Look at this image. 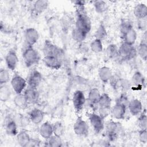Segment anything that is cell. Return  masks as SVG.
I'll use <instances>...</instances> for the list:
<instances>
[{
    "mask_svg": "<svg viewBox=\"0 0 147 147\" xmlns=\"http://www.w3.org/2000/svg\"><path fill=\"white\" fill-rule=\"evenodd\" d=\"M40 141L38 139L31 138L28 146H38L40 145Z\"/></svg>",
    "mask_w": 147,
    "mask_h": 147,
    "instance_id": "obj_44",
    "label": "cell"
},
{
    "mask_svg": "<svg viewBox=\"0 0 147 147\" xmlns=\"http://www.w3.org/2000/svg\"><path fill=\"white\" fill-rule=\"evenodd\" d=\"M87 33L79 29L75 28L71 33V36L74 41L78 42H82L86 38Z\"/></svg>",
    "mask_w": 147,
    "mask_h": 147,
    "instance_id": "obj_28",
    "label": "cell"
},
{
    "mask_svg": "<svg viewBox=\"0 0 147 147\" xmlns=\"http://www.w3.org/2000/svg\"><path fill=\"white\" fill-rule=\"evenodd\" d=\"M99 90L96 88H91L88 93L87 100L92 109H98V102L100 96Z\"/></svg>",
    "mask_w": 147,
    "mask_h": 147,
    "instance_id": "obj_15",
    "label": "cell"
},
{
    "mask_svg": "<svg viewBox=\"0 0 147 147\" xmlns=\"http://www.w3.org/2000/svg\"><path fill=\"white\" fill-rule=\"evenodd\" d=\"M53 134L59 137H61L64 131V127L61 122L57 121L53 125Z\"/></svg>",
    "mask_w": 147,
    "mask_h": 147,
    "instance_id": "obj_36",
    "label": "cell"
},
{
    "mask_svg": "<svg viewBox=\"0 0 147 147\" xmlns=\"http://www.w3.org/2000/svg\"><path fill=\"white\" fill-rule=\"evenodd\" d=\"M94 36L96 39L100 40L102 41L103 40L105 39L107 36V30L103 24H100L98 28H97L95 32Z\"/></svg>",
    "mask_w": 147,
    "mask_h": 147,
    "instance_id": "obj_30",
    "label": "cell"
},
{
    "mask_svg": "<svg viewBox=\"0 0 147 147\" xmlns=\"http://www.w3.org/2000/svg\"><path fill=\"white\" fill-rule=\"evenodd\" d=\"M137 55V50L134 45L122 42L118 48L117 56H119L122 60L128 61L132 60Z\"/></svg>",
    "mask_w": 147,
    "mask_h": 147,
    "instance_id": "obj_3",
    "label": "cell"
},
{
    "mask_svg": "<svg viewBox=\"0 0 147 147\" xmlns=\"http://www.w3.org/2000/svg\"><path fill=\"white\" fill-rule=\"evenodd\" d=\"M120 32L123 42L134 45L137 39V33L130 22L126 21L122 22L120 26Z\"/></svg>",
    "mask_w": 147,
    "mask_h": 147,
    "instance_id": "obj_2",
    "label": "cell"
},
{
    "mask_svg": "<svg viewBox=\"0 0 147 147\" xmlns=\"http://www.w3.org/2000/svg\"><path fill=\"white\" fill-rule=\"evenodd\" d=\"M22 56L25 65L28 68L38 64L40 60V56L37 50L33 46L26 44L23 48Z\"/></svg>",
    "mask_w": 147,
    "mask_h": 147,
    "instance_id": "obj_1",
    "label": "cell"
},
{
    "mask_svg": "<svg viewBox=\"0 0 147 147\" xmlns=\"http://www.w3.org/2000/svg\"><path fill=\"white\" fill-rule=\"evenodd\" d=\"M73 129L74 133L78 136L86 137L88 135V125L82 117H78L77 118L74 124Z\"/></svg>",
    "mask_w": 147,
    "mask_h": 147,
    "instance_id": "obj_6",
    "label": "cell"
},
{
    "mask_svg": "<svg viewBox=\"0 0 147 147\" xmlns=\"http://www.w3.org/2000/svg\"><path fill=\"white\" fill-rule=\"evenodd\" d=\"M138 138L141 142L146 144L147 142V131L146 129L140 130L138 134Z\"/></svg>",
    "mask_w": 147,
    "mask_h": 147,
    "instance_id": "obj_42",
    "label": "cell"
},
{
    "mask_svg": "<svg viewBox=\"0 0 147 147\" xmlns=\"http://www.w3.org/2000/svg\"><path fill=\"white\" fill-rule=\"evenodd\" d=\"M115 102L122 104V105H123L127 107L129 100L128 99V98H127V95L125 93H123V94H121V95L117 99Z\"/></svg>",
    "mask_w": 147,
    "mask_h": 147,
    "instance_id": "obj_40",
    "label": "cell"
},
{
    "mask_svg": "<svg viewBox=\"0 0 147 147\" xmlns=\"http://www.w3.org/2000/svg\"><path fill=\"white\" fill-rule=\"evenodd\" d=\"M27 100L28 103L34 104L37 102L39 99L40 94L37 88H33L28 87L23 93Z\"/></svg>",
    "mask_w": 147,
    "mask_h": 147,
    "instance_id": "obj_17",
    "label": "cell"
},
{
    "mask_svg": "<svg viewBox=\"0 0 147 147\" xmlns=\"http://www.w3.org/2000/svg\"><path fill=\"white\" fill-rule=\"evenodd\" d=\"M10 84L13 90L14 91L16 94H21L22 93V91L25 90L27 81L21 75L16 74L13 76L10 80Z\"/></svg>",
    "mask_w": 147,
    "mask_h": 147,
    "instance_id": "obj_7",
    "label": "cell"
},
{
    "mask_svg": "<svg viewBox=\"0 0 147 147\" xmlns=\"http://www.w3.org/2000/svg\"><path fill=\"white\" fill-rule=\"evenodd\" d=\"M47 141V144H45L46 146L59 147L63 145V141L61 137H59L54 134Z\"/></svg>",
    "mask_w": 147,
    "mask_h": 147,
    "instance_id": "obj_32",
    "label": "cell"
},
{
    "mask_svg": "<svg viewBox=\"0 0 147 147\" xmlns=\"http://www.w3.org/2000/svg\"><path fill=\"white\" fill-rule=\"evenodd\" d=\"M28 116L33 123L38 125L42 122L44 118V114L40 109L34 108L30 111Z\"/></svg>",
    "mask_w": 147,
    "mask_h": 147,
    "instance_id": "obj_19",
    "label": "cell"
},
{
    "mask_svg": "<svg viewBox=\"0 0 147 147\" xmlns=\"http://www.w3.org/2000/svg\"><path fill=\"white\" fill-rule=\"evenodd\" d=\"M24 38L25 44L33 46L38 40L39 34L36 29L29 28L26 29L24 32Z\"/></svg>",
    "mask_w": 147,
    "mask_h": 147,
    "instance_id": "obj_10",
    "label": "cell"
},
{
    "mask_svg": "<svg viewBox=\"0 0 147 147\" xmlns=\"http://www.w3.org/2000/svg\"><path fill=\"white\" fill-rule=\"evenodd\" d=\"M137 25L138 28L142 31H146V26H147V20L146 18H144L142 19L138 20V23Z\"/></svg>",
    "mask_w": 147,
    "mask_h": 147,
    "instance_id": "obj_43",
    "label": "cell"
},
{
    "mask_svg": "<svg viewBox=\"0 0 147 147\" xmlns=\"http://www.w3.org/2000/svg\"><path fill=\"white\" fill-rule=\"evenodd\" d=\"M5 129L7 134L16 136L18 134L17 125L16 121L10 116H7L5 119Z\"/></svg>",
    "mask_w": 147,
    "mask_h": 147,
    "instance_id": "obj_14",
    "label": "cell"
},
{
    "mask_svg": "<svg viewBox=\"0 0 147 147\" xmlns=\"http://www.w3.org/2000/svg\"><path fill=\"white\" fill-rule=\"evenodd\" d=\"M121 79H120L119 77L117 75H112L111 78L109 80V82L111 87L114 90H117L120 87Z\"/></svg>",
    "mask_w": 147,
    "mask_h": 147,
    "instance_id": "obj_39",
    "label": "cell"
},
{
    "mask_svg": "<svg viewBox=\"0 0 147 147\" xmlns=\"http://www.w3.org/2000/svg\"><path fill=\"white\" fill-rule=\"evenodd\" d=\"M144 81H145V79L144 76L139 71L136 72L133 74L131 78V82L136 86H140V85L143 84V83H144Z\"/></svg>",
    "mask_w": 147,
    "mask_h": 147,
    "instance_id": "obj_37",
    "label": "cell"
},
{
    "mask_svg": "<svg viewBox=\"0 0 147 147\" xmlns=\"http://www.w3.org/2000/svg\"><path fill=\"white\" fill-rule=\"evenodd\" d=\"M88 119L91 126L96 134L100 133L104 129V119L99 114L92 113L89 115Z\"/></svg>",
    "mask_w": 147,
    "mask_h": 147,
    "instance_id": "obj_8",
    "label": "cell"
},
{
    "mask_svg": "<svg viewBox=\"0 0 147 147\" xmlns=\"http://www.w3.org/2000/svg\"><path fill=\"white\" fill-rule=\"evenodd\" d=\"M118 48L117 45L114 44H109L106 49V56L110 58H114L118 55Z\"/></svg>",
    "mask_w": 147,
    "mask_h": 147,
    "instance_id": "obj_33",
    "label": "cell"
},
{
    "mask_svg": "<svg viewBox=\"0 0 147 147\" xmlns=\"http://www.w3.org/2000/svg\"><path fill=\"white\" fill-rule=\"evenodd\" d=\"M137 55L144 61L147 59V44L146 40L143 39L140 42L137 48L136 49Z\"/></svg>",
    "mask_w": 147,
    "mask_h": 147,
    "instance_id": "obj_27",
    "label": "cell"
},
{
    "mask_svg": "<svg viewBox=\"0 0 147 147\" xmlns=\"http://www.w3.org/2000/svg\"><path fill=\"white\" fill-rule=\"evenodd\" d=\"M127 108L132 115L137 116L142 111V105L139 99H134L129 101Z\"/></svg>",
    "mask_w": 147,
    "mask_h": 147,
    "instance_id": "obj_18",
    "label": "cell"
},
{
    "mask_svg": "<svg viewBox=\"0 0 147 147\" xmlns=\"http://www.w3.org/2000/svg\"><path fill=\"white\" fill-rule=\"evenodd\" d=\"M16 137L19 145L23 147L28 146L31 139L28 132L25 130H22L18 132Z\"/></svg>",
    "mask_w": 147,
    "mask_h": 147,
    "instance_id": "obj_22",
    "label": "cell"
},
{
    "mask_svg": "<svg viewBox=\"0 0 147 147\" xmlns=\"http://www.w3.org/2000/svg\"><path fill=\"white\" fill-rule=\"evenodd\" d=\"M113 75L112 71L110 68L107 66L102 67L99 69L98 76L100 80L104 83H106L109 82L110 78Z\"/></svg>",
    "mask_w": 147,
    "mask_h": 147,
    "instance_id": "obj_24",
    "label": "cell"
},
{
    "mask_svg": "<svg viewBox=\"0 0 147 147\" xmlns=\"http://www.w3.org/2000/svg\"><path fill=\"white\" fill-rule=\"evenodd\" d=\"M138 118L137 120V125L140 130L146 129L147 128V116L146 113V110L142 111V112L138 115Z\"/></svg>",
    "mask_w": 147,
    "mask_h": 147,
    "instance_id": "obj_31",
    "label": "cell"
},
{
    "mask_svg": "<svg viewBox=\"0 0 147 147\" xmlns=\"http://www.w3.org/2000/svg\"><path fill=\"white\" fill-rule=\"evenodd\" d=\"M39 134L43 138L48 140L53 135L52 125L48 121L44 122L40 127Z\"/></svg>",
    "mask_w": 147,
    "mask_h": 147,
    "instance_id": "obj_20",
    "label": "cell"
},
{
    "mask_svg": "<svg viewBox=\"0 0 147 147\" xmlns=\"http://www.w3.org/2000/svg\"><path fill=\"white\" fill-rule=\"evenodd\" d=\"M10 80V74L6 69L1 68L0 70V84H5Z\"/></svg>",
    "mask_w": 147,
    "mask_h": 147,
    "instance_id": "obj_38",
    "label": "cell"
},
{
    "mask_svg": "<svg viewBox=\"0 0 147 147\" xmlns=\"http://www.w3.org/2000/svg\"><path fill=\"white\" fill-rule=\"evenodd\" d=\"M42 52L45 56H54L61 60L63 56V51L59 47L53 44L49 40H45L42 48Z\"/></svg>",
    "mask_w": 147,
    "mask_h": 147,
    "instance_id": "obj_5",
    "label": "cell"
},
{
    "mask_svg": "<svg viewBox=\"0 0 147 147\" xmlns=\"http://www.w3.org/2000/svg\"><path fill=\"white\" fill-rule=\"evenodd\" d=\"M122 126L119 122L110 120L106 123V134L109 141H114L118 138Z\"/></svg>",
    "mask_w": 147,
    "mask_h": 147,
    "instance_id": "obj_4",
    "label": "cell"
},
{
    "mask_svg": "<svg viewBox=\"0 0 147 147\" xmlns=\"http://www.w3.org/2000/svg\"><path fill=\"white\" fill-rule=\"evenodd\" d=\"M13 102L14 105L18 108L25 109L28 106L27 100L24 94H17L14 98Z\"/></svg>",
    "mask_w": 147,
    "mask_h": 147,
    "instance_id": "obj_26",
    "label": "cell"
},
{
    "mask_svg": "<svg viewBox=\"0 0 147 147\" xmlns=\"http://www.w3.org/2000/svg\"><path fill=\"white\" fill-rule=\"evenodd\" d=\"M42 61L45 66L53 69H59L61 68V60L54 56H45L42 59Z\"/></svg>",
    "mask_w": 147,
    "mask_h": 147,
    "instance_id": "obj_16",
    "label": "cell"
},
{
    "mask_svg": "<svg viewBox=\"0 0 147 147\" xmlns=\"http://www.w3.org/2000/svg\"><path fill=\"white\" fill-rule=\"evenodd\" d=\"M49 2L45 0H39L36 1L33 6V13L36 16L39 15L43 13L48 7Z\"/></svg>",
    "mask_w": 147,
    "mask_h": 147,
    "instance_id": "obj_25",
    "label": "cell"
},
{
    "mask_svg": "<svg viewBox=\"0 0 147 147\" xmlns=\"http://www.w3.org/2000/svg\"><path fill=\"white\" fill-rule=\"evenodd\" d=\"M134 15L137 20L147 17V6L145 4L140 3L137 4L133 10Z\"/></svg>",
    "mask_w": 147,
    "mask_h": 147,
    "instance_id": "obj_23",
    "label": "cell"
},
{
    "mask_svg": "<svg viewBox=\"0 0 147 147\" xmlns=\"http://www.w3.org/2000/svg\"><path fill=\"white\" fill-rule=\"evenodd\" d=\"M93 5L95 11L98 13H104L107 8L106 2L103 1H94Z\"/></svg>",
    "mask_w": 147,
    "mask_h": 147,
    "instance_id": "obj_34",
    "label": "cell"
},
{
    "mask_svg": "<svg viewBox=\"0 0 147 147\" xmlns=\"http://www.w3.org/2000/svg\"><path fill=\"white\" fill-rule=\"evenodd\" d=\"M11 94V90L6 84L1 85L0 87V99L2 102H7L10 98Z\"/></svg>",
    "mask_w": 147,
    "mask_h": 147,
    "instance_id": "obj_29",
    "label": "cell"
},
{
    "mask_svg": "<svg viewBox=\"0 0 147 147\" xmlns=\"http://www.w3.org/2000/svg\"><path fill=\"white\" fill-rule=\"evenodd\" d=\"M41 81L42 75L41 73L38 71L34 69L30 72L28 76L27 84L29 87L37 88L40 86Z\"/></svg>",
    "mask_w": 147,
    "mask_h": 147,
    "instance_id": "obj_11",
    "label": "cell"
},
{
    "mask_svg": "<svg viewBox=\"0 0 147 147\" xmlns=\"http://www.w3.org/2000/svg\"><path fill=\"white\" fill-rule=\"evenodd\" d=\"M5 63L8 69L13 71L16 69L18 63V57L15 50H10L5 56Z\"/></svg>",
    "mask_w": 147,
    "mask_h": 147,
    "instance_id": "obj_12",
    "label": "cell"
},
{
    "mask_svg": "<svg viewBox=\"0 0 147 147\" xmlns=\"http://www.w3.org/2000/svg\"><path fill=\"white\" fill-rule=\"evenodd\" d=\"M30 118L29 117V116H26V115H22L20 117V125L22 127H26L28 125H29V123H30Z\"/></svg>",
    "mask_w": 147,
    "mask_h": 147,
    "instance_id": "obj_41",
    "label": "cell"
},
{
    "mask_svg": "<svg viewBox=\"0 0 147 147\" xmlns=\"http://www.w3.org/2000/svg\"><path fill=\"white\" fill-rule=\"evenodd\" d=\"M111 101V98L107 93L102 94L98 102V109L110 110Z\"/></svg>",
    "mask_w": 147,
    "mask_h": 147,
    "instance_id": "obj_21",
    "label": "cell"
},
{
    "mask_svg": "<svg viewBox=\"0 0 147 147\" xmlns=\"http://www.w3.org/2000/svg\"><path fill=\"white\" fill-rule=\"evenodd\" d=\"M86 99L83 92L81 90H76L73 94L72 103L75 110L79 113L82 110L86 103Z\"/></svg>",
    "mask_w": 147,
    "mask_h": 147,
    "instance_id": "obj_9",
    "label": "cell"
},
{
    "mask_svg": "<svg viewBox=\"0 0 147 147\" xmlns=\"http://www.w3.org/2000/svg\"><path fill=\"white\" fill-rule=\"evenodd\" d=\"M91 50L95 53H100L103 51V45L102 41L95 38L90 44V45Z\"/></svg>",
    "mask_w": 147,
    "mask_h": 147,
    "instance_id": "obj_35",
    "label": "cell"
},
{
    "mask_svg": "<svg viewBox=\"0 0 147 147\" xmlns=\"http://www.w3.org/2000/svg\"><path fill=\"white\" fill-rule=\"evenodd\" d=\"M127 108V106L115 102V104L111 108L110 113L115 119H122L125 117Z\"/></svg>",
    "mask_w": 147,
    "mask_h": 147,
    "instance_id": "obj_13",
    "label": "cell"
}]
</instances>
